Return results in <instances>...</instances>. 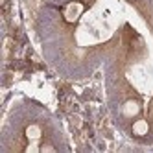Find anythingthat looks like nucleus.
Instances as JSON below:
<instances>
[{
    "label": "nucleus",
    "instance_id": "nucleus-3",
    "mask_svg": "<svg viewBox=\"0 0 153 153\" xmlns=\"http://www.w3.org/2000/svg\"><path fill=\"white\" fill-rule=\"evenodd\" d=\"M148 131H149V126H148L146 120H137V122L133 124V135H137V137L148 135Z\"/></svg>",
    "mask_w": 153,
    "mask_h": 153
},
{
    "label": "nucleus",
    "instance_id": "nucleus-2",
    "mask_svg": "<svg viewBox=\"0 0 153 153\" xmlns=\"http://www.w3.org/2000/svg\"><path fill=\"white\" fill-rule=\"evenodd\" d=\"M138 111H140V103H138V102L129 100V102H126V103L122 105V114H124V116H127V118L137 116V114H138Z\"/></svg>",
    "mask_w": 153,
    "mask_h": 153
},
{
    "label": "nucleus",
    "instance_id": "nucleus-1",
    "mask_svg": "<svg viewBox=\"0 0 153 153\" xmlns=\"http://www.w3.org/2000/svg\"><path fill=\"white\" fill-rule=\"evenodd\" d=\"M83 13V6L78 4V2H72L65 7V19L68 20V22H74V20H78V17Z\"/></svg>",
    "mask_w": 153,
    "mask_h": 153
}]
</instances>
